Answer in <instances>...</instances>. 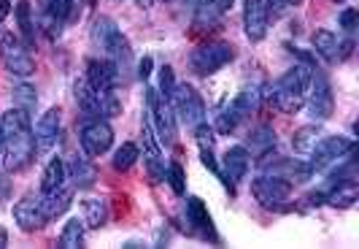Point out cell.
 I'll use <instances>...</instances> for the list:
<instances>
[{
	"label": "cell",
	"instance_id": "1",
	"mask_svg": "<svg viewBox=\"0 0 359 249\" xmlns=\"http://www.w3.org/2000/svg\"><path fill=\"white\" fill-rule=\"evenodd\" d=\"M0 130H3V163L8 171H22L30 166L36 144H33V130H30V114L22 108H8L0 117Z\"/></svg>",
	"mask_w": 359,
	"mask_h": 249
},
{
	"label": "cell",
	"instance_id": "2",
	"mask_svg": "<svg viewBox=\"0 0 359 249\" xmlns=\"http://www.w3.org/2000/svg\"><path fill=\"white\" fill-rule=\"evenodd\" d=\"M0 60L6 65L8 73L20 76V79H27L36 73V60L30 57V52L17 41L14 33L8 30H0Z\"/></svg>",
	"mask_w": 359,
	"mask_h": 249
},
{
	"label": "cell",
	"instance_id": "3",
	"mask_svg": "<svg viewBox=\"0 0 359 249\" xmlns=\"http://www.w3.org/2000/svg\"><path fill=\"white\" fill-rule=\"evenodd\" d=\"M233 57H235V52L227 41H208L189 55V65L198 76H208V73L224 68Z\"/></svg>",
	"mask_w": 359,
	"mask_h": 249
},
{
	"label": "cell",
	"instance_id": "4",
	"mask_svg": "<svg viewBox=\"0 0 359 249\" xmlns=\"http://www.w3.org/2000/svg\"><path fill=\"white\" fill-rule=\"evenodd\" d=\"M251 192L260 206L281 208L292 195V182H286L284 176H276V173H268V176H257L251 182Z\"/></svg>",
	"mask_w": 359,
	"mask_h": 249
},
{
	"label": "cell",
	"instance_id": "5",
	"mask_svg": "<svg viewBox=\"0 0 359 249\" xmlns=\"http://www.w3.org/2000/svg\"><path fill=\"white\" fill-rule=\"evenodd\" d=\"M170 106L184 124H200L205 120V104L192 84H176V90L170 95Z\"/></svg>",
	"mask_w": 359,
	"mask_h": 249
},
{
	"label": "cell",
	"instance_id": "6",
	"mask_svg": "<svg viewBox=\"0 0 359 249\" xmlns=\"http://www.w3.org/2000/svg\"><path fill=\"white\" fill-rule=\"evenodd\" d=\"M81 149L89 155V157H100L105 155L111 144H114V127L105 122V120H89L81 127Z\"/></svg>",
	"mask_w": 359,
	"mask_h": 249
},
{
	"label": "cell",
	"instance_id": "7",
	"mask_svg": "<svg viewBox=\"0 0 359 249\" xmlns=\"http://www.w3.org/2000/svg\"><path fill=\"white\" fill-rule=\"evenodd\" d=\"M351 138H346V136H321L316 146H314V152H311V171H324L327 166H332V163H338L340 157L351 149Z\"/></svg>",
	"mask_w": 359,
	"mask_h": 249
},
{
	"label": "cell",
	"instance_id": "8",
	"mask_svg": "<svg viewBox=\"0 0 359 249\" xmlns=\"http://www.w3.org/2000/svg\"><path fill=\"white\" fill-rule=\"evenodd\" d=\"M311 101H308V108H311V117L316 122H324L332 117V90H330V82L321 71H314L311 73Z\"/></svg>",
	"mask_w": 359,
	"mask_h": 249
},
{
	"label": "cell",
	"instance_id": "9",
	"mask_svg": "<svg viewBox=\"0 0 359 249\" xmlns=\"http://www.w3.org/2000/svg\"><path fill=\"white\" fill-rule=\"evenodd\" d=\"M243 30L249 41H262L268 33V3L265 0H243Z\"/></svg>",
	"mask_w": 359,
	"mask_h": 249
},
{
	"label": "cell",
	"instance_id": "10",
	"mask_svg": "<svg viewBox=\"0 0 359 249\" xmlns=\"http://www.w3.org/2000/svg\"><path fill=\"white\" fill-rule=\"evenodd\" d=\"M14 222L20 225L24 233H36L46 225V214L41 208V198L36 195H24L20 204L14 206Z\"/></svg>",
	"mask_w": 359,
	"mask_h": 249
},
{
	"label": "cell",
	"instance_id": "11",
	"mask_svg": "<svg viewBox=\"0 0 359 249\" xmlns=\"http://www.w3.org/2000/svg\"><path fill=\"white\" fill-rule=\"evenodd\" d=\"M92 38H95V43H100V49L108 52L111 57H114L117 52H122L124 46H130L127 38L122 36V30L117 27V22L111 20V17H98V20H95Z\"/></svg>",
	"mask_w": 359,
	"mask_h": 249
},
{
	"label": "cell",
	"instance_id": "12",
	"mask_svg": "<svg viewBox=\"0 0 359 249\" xmlns=\"http://www.w3.org/2000/svg\"><path fill=\"white\" fill-rule=\"evenodd\" d=\"M87 82L92 84V90L98 95L111 92L119 82V71L111 60H89L87 62Z\"/></svg>",
	"mask_w": 359,
	"mask_h": 249
},
{
	"label": "cell",
	"instance_id": "13",
	"mask_svg": "<svg viewBox=\"0 0 359 249\" xmlns=\"http://www.w3.org/2000/svg\"><path fill=\"white\" fill-rule=\"evenodd\" d=\"M57 136H60V108H49L36 122V133H33L36 152H49L57 144Z\"/></svg>",
	"mask_w": 359,
	"mask_h": 249
},
{
	"label": "cell",
	"instance_id": "14",
	"mask_svg": "<svg viewBox=\"0 0 359 249\" xmlns=\"http://www.w3.org/2000/svg\"><path fill=\"white\" fill-rule=\"evenodd\" d=\"M249 166H251V155L246 146H230L224 152V185L233 187L235 182H240L246 173H249Z\"/></svg>",
	"mask_w": 359,
	"mask_h": 249
},
{
	"label": "cell",
	"instance_id": "15",
	"mask_svg": "<svg viewBox=\"0 0 359 249\" xmlns=\"http://www.w3.org/2000/svg\"><path fill=\"white\" fill-rule=\"evenodd\" d=\"M71 204H73V190L65 185H60L57 190L41 195V208H43L46 220H57V217H62V214L71 208Z\"/></svg>",
	"mask_w": 359,
	"mask_h": 249
},
{
	"label": "cell",
	"instance_id": "16",
	"mask_svg": "<svg viewBox=\"0 0 359 249\" xmlns=\"http://www.w3.org/2000/svg\"><path fill=\"white\" fill-rule=\"evenodd\" d=\"M186 220L200 230V236H205V239H211V241H217V233H214V220H211V214H208V208L205 204L200 201V198H186Z\"/></svg>",
	"mask_w": 359,
	"mask_h": 249
},
{
	"label": "cell",
	"instance_id": "17",
	"mask_svg": "<svg viewBox=\"0 0 359 249\" xmlns=\"http://www.w3.org/2000/svg\"><path fill=\"white\" fill-rule=\"evenodd\" d=\"M311 73H314V68L302 62V65L289 68V71H286L276 84L284 87V90H292V92H305V90H308V84H311Z\"/></svg>",
	"mask_w": 359,
	"mask_h": 249
},
{
	"label": "cell",
	"instance_id": "18",
	"mask_svg": "<svg viewBox=\"0 0 359 249\" xmlns=\"http://www.w3.org/2000/svg\"><path fill=\"white\" fill-rule=\"evenodd\" d=\"M270 92H273V95H268V98L279 106L284 114H298L300 108L305 106V92H292V90H284L279 84H276Z\"/></svg>",
	"mask_w": 359,
	"mask_h": 249
},
{
	"label": "cell",
	"instance_id": "19",
	"mask_svg": "<svg viewBox=\"0 0 359 249\" xmlns=\"http://www.w3.org/2000/svg\"><path fill=\"white\" fill-rule=\"evenodd\" d=\"M65 173H68V168L62 163L60 157H52L46 168H43V176H41V192H52V190H57L60 185H65Z\"/></svg>",
	"mask_w": 359,
	"mask_h": 249
},
{
	"label": "cell",
	"instance_id": "20",
	"mask_svg": "<svg viewBox=\"0 0 359 249\" xmlns=\"http://www.w3.org/2000/svg\"><path fill=\"white\" fill-rule=\"evenodd\" d=\"M273 146H276V133H273V127L260 124V127H254V130L249 133V149H251V155H268Z\"/></svg>",
	"mask_w": 359,
	"mask_h": 249
},
{
	"label": "cell",
	"instance_id": "21",
	"mask_svg": "<svg viewBox=\"0 0 359 249\" xmlns=\"http://www.w3.org/2000/svg\"><path fill=\"white\" fill-rule=\"evenodd\" d=\"M76 104H79L81 111H87L89 117H100V95L92 90V84L87 82H76Z\"/></svg>",
	"mask_w": 359,
	"mask_h": 249
},
{
	"label": "cell",
	"instance_id": "22",
	"mask_svg": "<svg viewBox=\"0 0 359 249\" xmlns=\"http://www.w3.org/2000/svg\"><path fill=\"white\" fill-rule=\"evenodd\" d=\"M335 190L324 198L330 206H335V208H346V206H351V204H357V195H359V190H357V182H335Z\"/></svg>",
	"mask_w": 359,
	"mask_h": 249
},
{
	"label": "cell",
	"instance_id": "23",
	"mask_svg": "<svg viewBox=\"0 0 359 249\" xmlns=\"http://www.w3.org/2000/svg\"><path fill=\"white\" fill-rule=\"evenodd\" d=\"M314 49L327 62H335L338 60V38H335V33L332 30H316L314 33Z\"/></svg>",
	"mask_w": 359,
	"mask_h": 249
},
{
	"label": "cell",
	"instance_id": "24",
	"mask_svg": "<svg viewBox=\"0 0 359 249\" xmlns=\"http://www.w3.org/2000/svg\"><path fill=\"white\" fill-rule=\"evenodd\" d=\"M71 176H73V185L79 187V190H87V187L95 185L98 171H95V166H92L87 157H76V160L71 163Z\"/></svg>",
	"mask_w": 359,
	"mask_h": 249
},
{
	"label": "cell",
	"instance_id": "25",
	"mask_svg": "<svg viewBox=\"0 0 359 249\" xmlns=\"http://www.w3.org/2000/svg\"><path fill=\"white\" fill-rule=\"evenodd\" d=\"M319 138H321L319 127H316V124H305V127L295 130V136H292V149H295L298 155H311Z\"/></svg>",
	"mask_w": 359,
	"mask_h": 249
},
{
	"label": "cell",
	"instance_id": "26",
	"mask_svg": "<svg viewBox=\"0 0 359 249\" xmlns=\"http://www.w3.org/2000/svg\"><path fill=\"white\" fill-rule=\"evenodd\" d=\"M105 222H108V206L103 201H95V198L84 201V228L98 230Z\"/></svg>",
	"mask_w": 359,
	"mask_h": 249
},
{
	"label": "cell",
	"instance_id": "27",
	"mask_svg": "<svg viewBox=\"0 0 359 249\" xmlns=\"http://www.w3.org/2000/svg\"><path fill=\"white\" fill-rule=\"evenodd\" d=\"M84 244V220H68L60 236L62 249H79Z\"/></svg>",
	"mask_w": 359,
	"mask_h": 249
},
{
	"label": "cell",
	"instance_id": "28",
	"mask_svg": "<svg viewBox=\"0 0 359 249\" xmlns=\"http://www.w3.org/2000/svg\"><path fill=\"white\" fill-rule=\"evenodd\" d=\"M230 108H233L240 120H243L246 114H251V111H257V108H260V92H257V90H243V92L235 95V101L230 104Z\"/></svg>",
	"mask_w": 359,
	"mask_h": 249
},
{
	"label": "cell",
	"instance_id": "29",
	"mask_svg": "<svg viewBox=\"0 0 359 249\" xmlns=\"http://www.w3.org/2000/svg\"><path fill=\"white\" fill-rule=\"evenodd\" d=\"M17 22H20V30H22V36H24V41L27 43H33L36 41V27H33V8H30V3L27 0H20L17 3Z\"/></svg>",
	"mask_w": 359,
	"mask_h": 249
},
{
	"label": "cell",
	"instance_id": "30",
	"mask_svg": "<svg viewBox=\"0 0 359 249\" xmlns=\"http://www.w3.org/2000/svg\"><path fill=\"white\" fill-rule=\"evenodd\" d=\"M11 98H14V106L22 108V111H27V114H33V111H36V104H38V98H36V87H30V84H17Z\"/></svg>",
	"mask_w": 359,
	"mask_h": 249
},
{
	"label": "cell",
	"instance_id": "31",
	"mask_svg": "<svg viewBox=\"0 0 359 249\" xmlns=\"http://www.w3.org/2000/svg\"><path fill=\"white\" fill-rule=\"evenodd\" d=\"M221 11H217L211 3H203L195 14V30H205V27H219Z\"/></svg>",
	"mask_w": 359,
	"mask_h": 249
},
{
	"label": "cell",
	"instance_id": "32",
	"mask_svg": "<svg viewBox=\"0 0 359 249\" xmlns=\"http://www.w3.org/2000/svg\"><path fill=\"white\" fill-rule=\"evenodd\" d=\"M138 160V146L135 144H122L117 152H114V168L117 171H130Z\"/></svg>",
	"mask_w": 359,
	"mask_h": 249
},
{
	"label": "cell",
	"instance_id": "33",
	"mask_svg": "<svg viewBox=\"0 0 359 249\" xmlns=\"http://www.w3.org/2000/svg\"><path fill=\"white\" fill-rule=\"evenodd\" d=\"M165 182H170V187H173V192L176 195H184V190H186V176H184V168L179 166V163H170L168 166V171H165Z\"/></svg>",
	"mask_w": 359,
	"mask_h": 249
},
{
	"label": "cell",
	"instance_id": "34",
	"mask_svg": "<svg viewBox=\"0 0 359 249\" xmlns=\"http://www.w3.org/2000/svg\"><path fill=\"white\" fill-rule=\"evenodd\" d=\"M140 130H143V149H146V155H160V144H157V138H154V127H152L149 114H143Z\"/></svg>",
	"mask_w": 359,
	"mask_h": 249
},
{
	"label": "cell",
	"instance_id": "35",
	"mask_svg": "<svg viewBox=\"0 0 359 249\" xmlns=\"http://www.w3.org/2000/svg\"><path fill=\"white\" fill-rule=\"evenodd\" d=\"M240 122V117L233 111V108H227V111H221L219 117H217V133H221V136H230L233 130H235V124Z\"/></svg>",
	"mask_w": 359,
	"mask_h": 249
},
{
	"label": "cell",
	"instance_id": "36",
	"mask_svg": "<svg viewBox=\"0 0 359 249\" xmlns=\"http://www.w3.org/2000/svg\"><path fill=\"white\" fill-rule=\"evenodd\" d=\"M214 136H217V130L205 122V120L200 124H195V138H198L200 149H214V141H217Z\"/></svg>",
	"mask_w": 359,
	"mask_h": 249
},
{
	"label": "cell",
	"instance_id": "37",
	"mask_svg": "<svg viewBox=\"0 0 359 249\" xmlns=\"http://www.w3.org/2000/svg\"><path fill=\"white\" fill-rule=\"evenodd\" d=\"M173 90H176V73H173V68H170V65H162L160 68V95L170 101Z\"/></svg>",
	"mask_w": 359,
	"mask_h": 249
},
{
	"label": "cell",
	"instance_id": "38",
	"mask_svg": "<svg viewBox=\"0 0 359 249\" xmlns=\"http://www.w3.org/2000/svg\"><path fill=\"white\" fill-rule=\"evenodd\" d=\"M149 160H146V171H149V179L154 182V185H160L165 182V163L160 160V155H146Z\"/></svg>",
	"mask_w": 359,
	"mask_h": 249
},
{
	"label": "cell",
	"instance_id": "39",
	"mask_svg": "<svg viewBox=\"0 0 359 249\" xmlns=\"http://www.w3.org/2000/svg\"><path fill=\"white\" fill-rule=\"evenodd\" d=\"M338 22H340V27H343V30H349V33H351V30H357V24H359V11L357 8H343Z\"/></svg>",
	"mask_w": 359,
	"mask_h": 249
},
{
	"label": "cell",
	"instance_id": "40",
	"mask_svg": "<svg viewBox=\"0 0 359 249\" xmlns=\"http://www.w3.org/2000/svg\"><path fill=\"white\" fill-rule=\"evenodd\" d=\"M200 160H203V166L208 168L211 173H217L221 182H224V173H221V168H219V163H217V157H214L211 149H200Z\"/></svg>",
	"mask_w": 359,
	"mask_h": 249
},
{
	"label": "cell",
	"instance_id": "41",
	"mask_svg": "<svg viewBox=\"0 0 359 249\" xmlns=\"http://www.w3.org/2000/svg\"><path fill=\"white\" fill-rule=\"evenodd\" d=\"M152 68H154L152 57H143V60L138 62V79H140V82H146V79L152 76Z\"/></svg>",
	"mask_w": 359,
	"mask_h": 249
},
{
	"label": "cell",
	"instance_id": "42",
	"mask_svg": "<svg viewBox=\"0 0 359 249\" xmlns=\"http://www.w3.org/2000/svg\"><path fill=\"white\" fill-rule=\"evenodd\" d=\"M205 3H211V6H214L217 11H221V14L233 8V0H205Z\"/></svg>",
	"mask_w": 359,
	"mask_h": 249
},
{
	"label": "cell",
	"instance_id": "43",
	"mask_svg": "<svg viewBox=\"0 0 359 249\" xmlns=\"http://www.w3.org/2000/svg\"><path fill=\"white\" fill-rule=\"evenodd\" d=\"M8 14H11V3H8V0H0V24L6 22Z\"/></svg>",
	"mask_w": 359,
	"mask_h": 249
},
{
	"label": "cell",
	"instance_id": "44",
	"mask_svg": "<svg viewBox=\"0 0 359 249\" xmlns=\"http://www.w3.org/2000/svg\"><path fill=\"white\" fill-rule=\"evenodd\" d=\"M8 244V233H6V228H0V249Z\"/></svg>",
	"mask_w": 359,
	"mask_h": 249
},
{
	"label": "cell",
	"instance_id": "45",
	"mask_svg": "<svg viewBox=\"0 0 359 249\" xmlns=\"http://www.w3.org/2000/svg\"><path fill=\"white\" fill-rule=\"evenodd\" d=\"M135 3H138V8H149L152 6V0H135Z\"/></svg>",
	"mask_w": 359,
	"mask_h": 249
},
{
	"label": "cell",
	"instance_id": "46",
	"mask_svg": "<svg viewBox=\"0 0 359 249\" xmlns=\"http://www.w3.org/2000/svg\"><path fill=\"white\" fill-rule=\"evenodd\" d=\"M0 157H3V130H0Z\"/></svg>",
	"mask_w": 359,
	"mask_h": 249
},
{
	"label": "cell",
	"instance_id": "47",
	"mask_svg": "<svg viewBox=\"0 0 359 249\" xmlns=\"http://www.w3.org/2000/svg\"><path fill=\"white\" fill-rule=\"evenodd\" d=\"M46 3H52V0H43V6H46Z\"/></svg>",
	"mask_w": 359,
	"mask_h": 249
},
{
	"label": "cell",
	"instance_id": "48",
	"mask_svg": "<svg viewBox=\"0 0 359 249\" xmlns=\"http://www.w3.org/2000/svg\"><path fill=\"white\" fill-rule=\"evenodd\" d=\"M335 3H343V0H335Z\"/></svg>",
	"mask_w": 359,
	"mask_h": 249
},
{
	"label": "cell",
	"instance_id": "49",
	"mask_svg": "<svg viewBox=\"0 0 359 249\" xmlns=\"http://www.w3.org/2000/svg\"><path fill=\"white\" fill-rule=\"evenodd\" d=\"M73 3H81V0H73Z\"/></svg>",
	"mask_w": 359,
	"mask_h": 249
}]
</instances>
